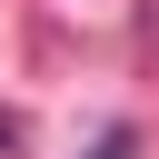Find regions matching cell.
Masks as SVG:
<instances>
[{
	"label": "cell",
	"mask_w": 159,
	"mask_h": 159,
	"mask_svg": "<svg viewBox=\"0 0 159 159\" xmlns=\"http://www.w3.org/2000/svg\"><path fill=\"white\" fill-rule=\"evenodd\" d=\"M129 149H139V129L119 119V129H99V149H89V159H129Z\"/></svg>",
	"instance_id": "1"
}]
</instances>
